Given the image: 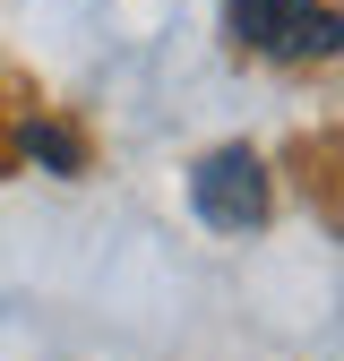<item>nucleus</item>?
<instances>
[{
	"mask_svg": "<svg viewBox=\"0 0 344 361\" xmlns=\"http://www.w3.org/2000/svg\"><path fill=\"white\" fill-rule=\"evenodd\" d=\"M224 26H233L241 52L284 61V69L344 52V18L327 9V0H224Z\"/></svg>",
	"mask_w": 344,
	"mask_h": 361,
	"instance_id": "f257e3e1",
	"label": "nucleus"
},
{
	"mask_svg": "<svg viewBox=\"0 0 344 361\" xmlns=\"http://www.w3.org/2000/svg\"><path fill=\"white\" fill-rule=\"evenodd\" d=\"M190 207L215 224V233H258V224H267V164H258L250 147H215L190 172Z\"/></svg>",
	"mask_w": 344,
	"mask_h": 361,
	"instance_id": "f03ea898",
	"label": "nucleus"
},
{
	"mask_svg": "<svg viewBox=\"0 0 344 361\" xmlns=\"http://www.w3.org/2000/svg\"><path fill=\"white\" fill-rule=\"evenodd\" d=\"M26 155H35V164H61V172L78 164V147L61 138V129H26Z\"/></svg>",
	"mask_w": 344,
	"mask_h": 361,
	"instance_id": "7ed1b4c3",
	"label": "nucleus"
}]
</instances>
